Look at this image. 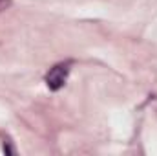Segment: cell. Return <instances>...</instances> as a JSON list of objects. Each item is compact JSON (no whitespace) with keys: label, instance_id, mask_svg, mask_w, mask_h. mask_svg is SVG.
Segmentation results:
<instances>
[{"label":"cell","instance_id":"cell-1","mask_svg":"<svg viewBox=\"0 0 157 156\" xmlns=\"http://www.w3.org/2000/svg\"><path fill=\"white\" fill-rule=\"evenodd\" d=\"M70 66H71V63L66 61V63H59L53 68H49V72L46 74V84L49 90L57 92L66 84L68 76H70Z\"/></svg>","mask_w":157,"mask_h":156},{"label":"cell","instance_id":"cell-2","mask_svg":"<svg viewBox=\"0 0 157 156\" xmlns=\"http://www.w3.org/2000/svg\"><path fill=\"white\" fill-rule=\"evenodd\" d=\"M11 4H13V0H0V13L6 11V9H9Z\"/></svg>","mask_w":157,"mask_h":156}]
</instances>
